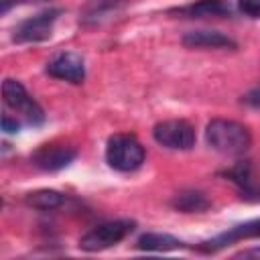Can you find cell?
Wrapping results in <instances>:
<instances>
[{
	"instance_id": "6da1fadb",
	"label": "cell",
	"mask_w": 260,
	"mask_h": 260,
	"mask_svg": "<svg viewBox=\"0 0 260 260\" xmlns=\"http://www.w3.org/2000/svg\"><path fill=\"white\" fill-rule=\"evenodd\" d=\"M205 140L213 150L228 156H240L252 144L250 130L244 124L234 120H223V118H215L207 124Z\"/></svg>"
},
{
	"instance_id": "7a4b0ae2",
	"label": "cell",
	"mask_w": 260,
	"mask_h": 260,
	"mask_svg": "<svg viewBox=\"0 0 260 260\" xmlns=\"http://www.w3.org/2000/svg\"><path fill=\"white\" fill-rule=\"evenodd\" d=\"M144 146L132 134H114L106 144V160L114 171L132 173L144 162Z\"/></svg>"
},
{
	"instance_id": "3957f363",
	"label": "cell",
	"mask_w": 260,
	"mask_h": 260,
	"mask_svg": "<svg viewBox=\"0 0 260 260\" xmlns=\"http://www.w3.org/2000/svg\"><path fill=\"white\" fill-rule=\"evenodd\" d=\"M134 225L136 223L132 219H116V221L100 223V225L91 228L87 234L81 236L79 248L85 250V252H100V250L112 248L118 242H122L128 234H132Z\"/></svg>"
},
{
	"instance_id": "277c9868",
	"label": "cell",
	"mask_w": 260,
	"mask_h": 260,
	"mask_svg": "<svg viewBox=\"0 0 260 260\" xmlns=\"http://www.w3.org/2000/svg\"><path fill=\"white\" fill-rule=\"evenodd\" d=\"M2 95H4V104L14 110L18 116H22L28 124L39 126L45 122V112L43 108L30 98V93L24 89V85L16 79H4L2 83Z\"/></svg>"
},
{
	"instance_id": "5b68a950",
	"label": "cell",
	"mask_w": 260,
	"mask_h": 260,
	"mask_svg": "<svg viewBox=\"0 0 260 260\" xmlns=\"http://www.w3.org/2000/svg\"><path fill=\"white\" fill-rule=\"evenodd\" d=\"M152 138L171 150H189L195 144V128L185 120H165L152 128Z\"/></svg>"
},
{
	"instance_id": "8992f818",
	"label": "cell",
	"mask_w": 260,
	"mask_h": 260,
	"mask_svg": "<svg viewBox=\"0 0 260 260\" xmlns=\"http://www.w3.org/2000/svg\"><path fill=\"white\" fill-rule=\"evenodd\" d=\"M59 14H61L59 8H49V10H43L30 18L22 20L14 28L12 39L16 43H41V41L49 39L53 32V24L57 22Z\"/></svg>"
},
{
	"instance_id": "52a82bcc",
	"label": "cell",
	"mask_w": 260,
	"mask_h": 260,
	"mask_svg": "<svg viewBox=\"0 0 260 260\" xmlns=\"http://www.w3.org/2000/svg\"><path fill=\"white\" fill-rule=\"evenodd\" d=\"M47 73L61 81L81 83L85 79V65H83L81 55L67 51V53H59L47 63Z\"/></svg>"
},
{
	"instance_id": "ba28073f",
	"label": "cell",
	"mask_w": 260,
	"mask_h": 260,
	"mask_svg": "<svg viewBox=\"0 0 260 260\" xmlns=\"http://www.w3.org/2000/svg\"><path fill=\"white\" fill-rule=\"evenodd\" d=\"M77 156V150L65 144H45L41 146L37 152H32L30 160L35 167L43 169V171H61L65 169L69 162H73V158Z\"/></svg>"
},
{
	"instance_id": "9c48e42d",
	"label": "cell",
	"mask_w": 260,
	"mask_h": 260,
	"mask_svg": "<svg viewBox=\"0 0 260 260\" xmlns=\"http://www.w3.org/2000/svg\"><path fill=\"white\" fill-rule=\"evenodd\" d=\"M248 238H260V219H252L246 223H240L236 228H232L230 232H223L219 236H215L213 240H207L199 246L201 252H217L221 248H225L228 244L240 242V240H248Z\"/></svg>"
},
{
	"instance_id": "30bf717a",
	"label": "cell",
	"mask_w": 260,
	"mask_h": 260,
	"mask_svg": "<svg viewBox=\"0 0 260 260\" xmlns=\"http://www.w3.org/2000/svg\"><path fill=\"white\" fill-rule=\"evenodd\" d=\"M183 45L189 49H238V43L219 30H189Z\"/></svg>"
},
{
	"instance_id": "8fae6325",
	"label": "cell",
	"mask_w": 260,
	"mask_h": 260,
	"mask_svg": "<svg viewBox=\"0 0 260 260\" xmlns=\"http://www.w3.org/2000/svg\"><path fill=\"white\" fill-rule=\"evenodd\" d=\"M175 14L179 16H185V18H223V16H230L232 8L225 0H199L197 4H189L185 8H177L173 10Z\"/></svg>"
},
{
	"instance_id": "7c38bea8",
	"label": "cell",
	"mask_w": 260,
	"mask_h": 260,
	"mask_svg": "<svg viewBox=\"0 0 260 260\" xmlns=\"http://www.w3.org/2000/svg\"><path fill=\"white\" fill-rule=\"evenodd\" d=\"M126 6V0H91L81 10L83 24H100Z\"/></svg>"
},
{
	"instance_id": "4fadbf2b",
	"label": "cell",
	"mask_w": 260,
	"mask_h": 260,
	"mask_svg": "<svg viewBox=\"0 0 260 260\" xmlns=\"http://www.w3.org/2000/svg\"><path fill=\"white\" fill-rule=\"evenodd\" d=\"M183 246H185V242H181L179 238H175L171 234H156V232L142 234L136 242V248L146 250V252H169V250H179Z\"/></svg>"
},
{
	"instance_id": "5bb4252c",
	"label": "cell",
	"mask_w": 260,
	"mask_h": 260,
	"mask_svg": "<svg viewBox=\"0 0 260 260\" xmlns=\"http://www.w3.org/2000/svg\"><path fill=\"white\" fill-rule=\"evenodd\" d=\"M26 205H30L32 209H41V211H51V209H57L59 205H63L65 197L55 191V189H39V191H32L24 197Z\"/></svg>"
},
{
	"instance_id": "9a60e30c",
	"label": "cell",
	"mask_w": 260,
	"mask_h": 260,
	"mask_svg": "<svg viewBox=\"0 0 260 260\" xmlns=\"http://www.w3.org/2000/svg\"><path fill=\"white\" fill-rule=\"evenodd\" d=\"M173 207L183 213H197V211H205L209 207V201L201 191H181L175 195Z\"/></svg>"
},
{
	"instance_id": "2e32d148",
	"label": "cell",
	"mask_w": 260,
	"mask_h": 260,
	"mask_svg": "<svg viewBox=\"0 0 260 260\" xmlns=\"http://www.w3.org/2000/svg\"><path fill=\"white\" fill-rule=\"evenodd\" d=\"M223 175H225L230 181H234V183H238L240 187H244V191L252 187V167H250L248 160L238 162L236 167H232V169L225 171Z\"/></svg>"
},
{
	"instance_id": "e0dca14e",
	"label": "cell",
	"mask_w": 260,
	"mask_h": 260,
	"mask_svg": "<svg viewBox=\"0 0 260 260\" xmlns=\"http://www.w3.org/2000/svg\"><path fill=\"white\" fill-rule=\"evenodd\" d=\"M238 8L250 18H260V0H238Z\"/></svg>"
},
{
	"instance_id": "ac0fdd59",
	"label": "cell",
	"mask_w": 260,
	"mask_h": 260,
	"mask_svg": "<svg viewBox=\"0 0 260 260\" xmlns=\"http://www.w3.org/2000/svg\"><path fill=\"white\" fill-rule=\"evenodd\" d=\"M244 104L250 106V108H254V110H260V83L244 95Z\"/></svg>"
},
{
	"instance_id": "d6986e66",
	"label": "cell",
	"mask_w": 260,
	"mask_h": 260,
	"mask_svg": "<svg viewBox=\"0 0 260 260\" xmlns=\"http://www.w3.org/2000/svg\"><path fill=\"white\" fill-rule=\"evenodd\" d=\"M2 130L12 134V132H18L20 130V122L16 118H10V114H4L2 116Z\"/></svg>"
},
{
	"instance_id": "ffe728a7",
	"label": "cell",
	"mask_w": 260,
	"mask_h": 260,
	"mask_svg": "<svg viewBox=\"0 0 260 260\" xmlns=\"http://www.w3.org/2000/svg\"><path fill=\"white\" fill-rule=\"evenodd\" d=\"M238 256H242V258H260V248H252V250L240 252Z\"/></svg>"
}]
</instances>
